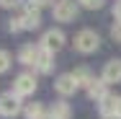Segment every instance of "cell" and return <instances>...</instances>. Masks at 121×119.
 Wrapping results in <instances>:
<instances>
[{
	"instance_id": "6da1fadb",
	"label": "cell",
	"mask_w": 121,
	"mask_h": 119,
	"mask_svg": "<svg viewBox=\"0 0 121 119\" xmlns=\"http://www.w3.org/2000/svg\"><path fill=\"white\" fill-rule=\"evenodd\" d=\"M98 47H100V36L93 29H82V31L75 34V49L80 54H93Z\"/></svg>"
},
{
	"instance_id": "7a4b0ae2",
	"label": "cell",
	"mask_w": 121,
	"mask_h": 119,
	"mask_svg": "<svg viewBox=\"0 0 121 119\" xmlns=\"http://www.w3.org/2000/svg\"><path fill=\"white\" fill-rule=\"evenodd\" d=\"M52 13H54V21L70 24V21L77 18V13H80V3H77V0H57L54 8H52Z\"/></svg>"
},
{
	"instance_id": "3957f363",
	"label": "cell",
	"mask_w": 121,
	"mask_h": 119,
	"mask_svg": "<svg viewBox=\"0 0 121 119\" xmlns=\"http://www.w3.org/2000/svg\"><path fill=\"white\" fill-rule=\"evenodd\" d=\"M21 111H23L21 96H16L13 91H8V93H3V96H0V117L13 119V117H18Z\"/></svg>"
},
{
	"instance_id": "277c9868",
	"label": "cell",
	"mask_w": 121,
	"mask_h": 119,
	"mask_svg": "<svg viewBox=\"0 0 121 119\" xmlns=\"http://www.w3.org/2000/svg\"><path fill=\"white\" fill-rule=\"evenodd\" d=\"M65 31L62 29H49V31H44V36H41V42H39V47L47 49V52H59V49L65 47Z\"/></svg>"
},
{
	"instance_id": "5b68a950",
	"label": "cell",
	"mask_w": 121,
	"mask_h": 119,
	"mask_svg": "<svg viewBox=\"0 0 121 119\" xmlns=\"http://www.w3.org/2000/svg\"><path fill=\"white\" fill-rule=\"evenodd\" d=\"M36 75H31V72H21L18 78H16V83H13V93L16 96H31L34 91H36Z\"/></svg>"
},
{
	"instance_id": "8992f818",
	"label": "cell",
	"mask_w": 121,
	"mask_h": 119,
	"mask_svg": "<svg viewBox=\"0 0 121 119\" xmlns=\"http://www.w3.org/2000/svg\"><path fill=\"white\" fill-rule=\"evenodd\" d=\"M80 86H77V80H75L72 72H65V75H59L57 78V83H54V91L62 96V98H67V96H72Z\"/></svg>"
},
{
	"instance_id": "52a82bcc",
	"label": "cell",
	"mask_w": 121,
	"mask_h": 119,
	"mask_svg": "<svg viewBox=\"0 0 121 119\" xmlns=\"http://www.w3.org/2000/svg\"><path fill=\"white\" fill-rule=\"evenodd\" d=\"M100 78L106 80V86L121 83V60H108V62L103 65V75H100Z\"/></svg>"
},
{
	"instance_id": "ba28073f",
	"label": "cell",
	"mask_w": 121,
	"mask_h": 119,
	"mask_svg": "<svg viewBox=\"0 0 121 119\" xmlns=\"http://www.w3.org/2000/svg\"><path fill=\"white\" fill-rule=\"evenodd\" d=\"M98 109H100V117H113V114H119V96H113V93L103 96V98L98 101Z\"/></svg>"
},
{
	"instance_id": "9c48e42d",
	"label": "cell",
	"mask_w": 121,
	"mask_h": 119,
	"mask_svg": "<svg viewBox=\"0 0 121 119\" xmlns=\"http://www.w3.org/2000/svg\"><path fill=\"white\" fill-rule=\"evenodd\" d=\"M18 18H21L23 29H39V26H41V13H39V8H34V5H28Z\"/></svg>"
},
{
	"instance_id": "30bf717a",
	"label": "cell",
	"mask_w": 121,
	"mask_h": 119,
	"mask_svg": "<svg viewBox=\"0 0 121 119\" xmlns=\"http://www.w3.org/2000/svg\"><path fill=\"white\" fill-rule=\"evenodd\" d=\"M39 44H23L18 49V62L21 65H36V57H39Z\"/></svg>"
},
{
	"instance_id": "8fae6325",
	"label": "cell",
	"mask_w": 121,
	"mask_h": 119,
	"mask_svg": "<svg viewBox=\"0 0 121 119\" xmlns=\"http://www.w3.org/2000/svg\"><path fill=\"white\" fill-rule=\"evenodd\" d=\"M34 67L39 72H44V75H49V72L54 70V54L47 52V49H39V57H36V65Z\"/></svg>"
},
{
	"instance_id": "7c38bea8",
	"label": "cell",
	"mask_w": 121,
	"mask_h": 119,
	"mask_svg": "<svg viewBox=\"0 0 121 119\" xmlns=\"http://www.w3.org/2000/svg\"><path fill=\"white\" fill-rule=\"evenodd\" d=\"M85 91H88V96H90L93 101H100L103 96H108V91H106V80H103V78H93V83H90Z\"/></svg>"
},
{
	"instance_id": "4fadbf2b",
	"label": "cell",
	"mask_w": 121,
	"mask_h": 119,
	"mask_svg": "<svg viewBox=\"0 0 121 119\" xmlns=\"http://www.w3.org/2000/svg\"><path fill=\"white\" fill-rule=\"evenodd\" d=\"M70 104L67 101H57L52 109H49V114H47V119H70Z\"/></svg>"
},
{
	"instance_id": "5bb4252c",
	"label": "cell",
	"mask_w": 121,
	"mask_h": 119,
	"mask_svg": "<svg viewBox=\"0 0 121 119\" xmlns=\"http://www.w3.org/2000/svg\"><path fill=\"white\" fill-rule=\"evenodd\" d=\"M23 114L26 119H47V111H44V104H26V109H23Z\"/></svg>"
},
{
	"instance_id": "9a60e30c",
	"label": "cell",
	"mask_w": 121,
	"mask_h": 119,
	"mask_svg": "<svg viewBox=\"0 0 121 119\" xmlns=\"http://www.w3.org/2000/svg\"><path fill=\"white\" fill-rule=\"evenodd\" d=\"M72 75H75V80H77V86H85V88H88V86L93 83V75H90L88 67H77Z\"/></svg>"
},
{
	"instance_id": "2e32d148",
	"label": "cell",
	"mask_w": 121,
	"mask_h": 119,
	"mask_svg": "<svg viewBox=\"0 0 121 119\" xmlns=\"http://www.w3.org/2000/svg\"><path fill=\"white\" fill-rule=\"evenodd\" d=\"M82 8H88V10H98V8H103V3L106 0H77Z\"/></svg>"
},
{
	"instance_id": "e0dca14e",
	"label": "cell",
	"mask_w": 121,
	"mask_h": 119,
	"mask_svg": "<svg viewBox=\"0 0 121 119\" xmlns=\"http://www.w3.org/2000/svg\"><path fill=\"white\" fill-rule=\"evenodd\" d=\"M8 67H10V54L0 49V72H8Z\"/></svg>"
},
{
	"instance_id": "ac0fdd59",
	"label": "cell",
	"mask_w": 121,
	"mask_h": 119,
	"mask_svg": "<svg viewBox=\"0 0 121 119\" xmlns=\"http://www.w3.org/2000/svg\"><path fill=\"white\" fill-rule=\"evenodd\" d=\"M8 29L13 31V34H18V31H23V24H21V18L16 16V18H10V24H8Z\"/></svg>"
},
{
	"instance_id": "d6986e66",
	"label": "cell",
	"mask_w": 121,
	"mask_h": 119,
	"mask_svg": "<svg viewBox=\"0 0 121 119\" xmlns=\"http://www.w3.org/2000/svg\"><path fill=\"white\" fill-rule=\"evenodd\" d=\"M18 5H21V0H0V8H8V10L18 8Z\"/></svg>"
},
{
	"instance_id": "ffe728a7",
	"label": "cell",
	"mask_w": 121,
	"mask_h": 119,
	"mask_svg": "<svg viewBox=\"0 0 121 119\" xmlns=\"http://www.w3.org/2000/svg\"><path fill=\"white\" fill-rule=\"evenodd\" d=\"M111 36H113V39L121 44V24H113V29H111Z\"/></svg>"
},
{
	"instance_id": "44dd1931",
	"label": "cell",
	"mask_w": 121,
	"mask_h": 119,
	"mask_svg": "<svg viewBox=\"0 0 121 119\" xmlns=\"http://www.w3.org/2000/svg\"><path fill=\"white\" fill-rule=\"evenodd\" d=\"M49 3H52V0H28V5H34V8H39V10H41L44 5H49Z\"/></svg>"
},
{
	"instance_id": "7402d4cb",
	"label": "cell",
	"mask_w": 121,
	"mask_h": 119,
	"mask_svg": "<svg viewBox=\"0 0 121 119\" xmlns=\"http://www.w3.org/2000/svg\"><path fill=\"white\" fill-rule=\"evenodd\" d=\"M113 18H116V24H121V0L113 5Z\"/></svg>"
},
{
	"instance_id": "603a6c76",
	"label": "cell",
	"mask_w": 121,
	"mask_h": 119,
	"mask_svg": "<svg viewBox=\"0 0 121 119\" xmlns=\"http://www.w3.org/2000/svg\"><path fill=\"white\" fill-rule=\"evenodd\" d=\"M100 119H121L119 114H113V117H100Z\"/></svg>"
},
{
	"instance_id": "cb8c5ba5",
	"label": "cell",
	"mask_w": 121,
	"mask_h": 119,
	"mask_svg": "<svg viewBox=\"0 0 121 119\" xmlns=\"http://www.w3.org/2000/svg\"><path fill=\"white\" fill-rule=\"evenodd\" d=\"M119 117H121V96H119Z\"/></svg>"
}]
</instances>
